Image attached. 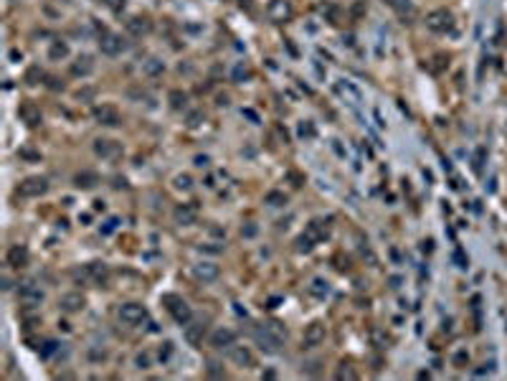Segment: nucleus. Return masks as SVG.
Masks as SVG:
<instances>
[{
  "mask_svg": "<svg viewBox=\"0 0 507 381\" xmlns=\"http://www.w3.org/2000/svg\"><path fill=\"white\" fill-rule=\"evenodd\" d=\"M284 338H287V328H284L279 320L261 323V325L254 330V341H256V346H259L261 351H267V353H277V351L282 348Z\"/></svg>",
  "mask_w": 507,
  "mask_h": 381,
  "instance_id": "f257e3e1",
  "label": "nucleus"
},
{
  "mask_svg": "<svg viewBox=\"0 0 507 381\" xmlns=\"http://www.w3.org/2000/svg\"><path fill=\"white\" fill-rule=\"evenodd\" d=\"M426 28L434 33H449L454 28V13L446 8H436L426 15Z\"/></svg>",
  "mask_w": 507,
  "mask_h": 381,
  "instance_id": "f03ea898",
  "label": "nucleus"
},
{
  "mask_svg": "<svg viewBox=\"0 0 507 381\" xmlns=\"http://www.w3.org/2000/svg\"><path fill=\"white\" fill-rule=\"evenodd\" d=\"M49 191V181L43 175H28L26 181H20L18 186V193L23 198H41L43 193Z\"/></svg>",
  "mask_w": 507,
  "mask_h": 381,
  "instance_id": "7ed1b4c3",
  "label": "nucleus"
},
{
  "mask_svg": "<svg viewBox=\"0 0 507 381\" xmlns=\"http://www.w3.org/2000/svg\"><path fill=\"white\" fill-rule=\"evenodd\" d=\"M165 303H167V310H170V315L175 318L178 325H188L190 323L193 310H190V305L185 303V300H180L178 295H165Z\"/></svg>",
  "mask_w": 507,
  "mask_h": 381,
  "instance_id": "20e7f679",
  "label": "nucleus"
},
{
  "mask_svg": "<svg viewBox=\"0 0 507 381\" xmlns=\"http://www.w3.org/2000/svg\"><path fill=\"white\" fill-rule=\"evenodd\" d=\"M99 49H102L104 56H119V54H125L130 49V43L119 33H104L102 41H99Z\"/></svg>",
  "mask_w": 507,
  "mask_h": 381,
  "instance_id": "39448f33",
  "label": "nucleus"
},
{
  "mask_svg": "<svg viewBox=\"0 0 507 381\" xmlns=\"http://www.w3.org/2000/svg\"><path fill=\"white\" fill-rule=\"evenodd\" d=\"M119 320L127 323V325H140L147 320V310L145 305L140 303H125L119 307Z\"/></svg>",
  "mask_w": 507,
  "mask_h": 381,
  "instance_id": "423d86ee",
  "label": "nucleus"
},
{
  "mask_svg": "<svg viewBox=\"0 0 507 381\" xmlns=\"http://www.w3.org/2000/svg\"><path fill=\"white\" fill-rule=\"evenodd\" d=\"M94 120L104 127H117L122 122V115L114 104H99V107H94Z\"/></svg>",
  "mask_w": 507,
  "mask_h": 381,
  "instance_id": "0eeeda50",
  "label": "nucleus"
},
{
  "mask_svg": "<svg viewBox=\"0 0 507 381\" xmlns=\"http://www.w3.org/2000/svg\"><path fill=\"white\" fill-rule=\"evenodd\" d=\"M18 300L23 305H28V307H36V305H41L46 300V293H43L36 282H26V285H20V290H18Z\"/></svg>",
  "mask_w": 507,
  "mask_h": 381,
  "instance_id": "6e6552de",
  "label": "nucleus"
},
{
  "mask_svg": "<svg viewBox=\"0 0 507 381\" xmlns=\"http://www.w3.org/2000/svg\"><path fill=\"white\" fill-rule=\"evenodd\" d=\"M94 152L104 160H117V158H122V145L117 140L99 138V140H94Z\"/></svg>",
  "mask_w": 507,
  "mask_h": 381,
  "instance_id": "1a4fd4ad",
  "label": "nucleus"
},
{
  "mask_svg": "<svg viewBox=\"0 0 507 381\" xmlns=\"http://www.w3.org/2000/svg\"><path fill=\"white\" fill-rule=\"evenodd\" d=\"M84 277H86L89 282H94V285H107V280H109V267H107L104 262H89V264L84 267Z\"/></svg>",
  "mask_w": 507,
  "mask_h": 381,
  "instance_id": "9d476101",
  "label": "nucleus"
},
{
  "mask_svg": "<svg viewBox=\"0 0 507 381\" xmlns=\"http://www.w3.org/2000/svg\"><path fill=\"white\" fill-rule=\"evenodd\" d=\"M267 15H269L274 23L289 20L292 18V3L289 0H272V3L267 5Z\"/></svg>",
  "mask_w": 507,
  "mask_h": 381,
  "instance_id": "9b49d317",
  "label": "nucleus"
},
{
  "mask_svg": "<svg viewBox=\"0 0 507 381\" xmlns=\"http://www.w3.org/2000/svg\"><path fill=\"white\" fill-rule=\"evenodd\" d=\"M173 216L180 227H193L196 219H198V206L196 204H180V206H175Z\"/></svg>",
  "mask_w": 507,
  "mask_h": 381,
  "instance_id": "f8f14e48",
  "label": "nucleus"
},
{
  "mask_svg": "<svg viewBox=\"0 0 507 381\" xmlns=\"http://www.w3.org/2000/svg\"><path fill=\"white\" fill-rule=\"evenodd\" d=\"M325 335H327V330L322 323H309L304 328V348H317L325 341Z\"/></svg>",
  "mask_w": 507,
  "mask_h": 381,
  "instance_id": "ddd939ff",
  "label": "nucleus"
},
{
  "mask_svg": "<svg viewBox=\"0 0 507 381\" xmlns=\"http://www.w3.org/2000/svg\"><path fill=\"white\" fill-rule=\"evenodd\" d=\"M228 358H231L236 366H241V369H251V366H254V353H251L246 346H231V348H228Z\"/></svg>",
  "mask_w": 507,
  "mask_h": 381,
  "instance_id": "4468645a",
  "label": "nucleus"
},
{
  "mask_svg": "<svg viewBox=\"0 0 507 381\" xmlns=\"http://www.w3.org/2000/svg\"><path fill=\"white\" fill-rule=\"evenodd\" d=\"M193 275L201 282H213V280H218L221 270H218L216 262H198V264H193Z\"/></svg>",
  "mask_w": 507,
  "mask_h": 381,
  "instance_id": "2eb2a0df",
  "label": "nucleus"
},
{
  "mask_svg": "<svg viewBox=\"0 0 507 381\" xmlns=\"http://www.w3.org/2000/svg\"><path fill=\"white\" fill-rule=\"evenodd\" d=\"M236 343V333L231 328H216L211 333V346L213 348H231Z\"/></svg>",
  "mask_w": 507,
  "mask_h": 381,
  "instance_id": "dca6fc26",
  "label": "nucleus"
},
{
  "mask_svg": "<svg viewBox=\"0 0 507 381\" xmlns=\"http://www.w3.org/2000/svg\"><path fill=\"white\" fill-rule=\"evenodd\" d=\"M59 305H61L64 312H81L84 305H86V298L81 293H66V295H61Z\"/></svg>",
  "mask_w": 507,
  "mask_h": 381,
  "instance_id": "f3484780",
  "label": "nucleus"
},
{
  "mask_svg": "<svg viewBox=\"0 0 507 381\" xmlns=\"http://www.w3.org/2000/svg\"><path fill=\"white\" fill-rule=\"evenodd\" d=\"M307 234L315 241H325L330 236V219H312L309 227H307Z\"/></svg>",
  "mask_w": 507,
  "mask_h": 381,
  "instance_id": "a211bd4d",
  "label": "nucleus"
},
{
  "mask_svg": "<svg viewBox=\"0 0 507 381\" xmlns=\"http://www.w3.org/2000/svg\"><path fill=\"white\" fill-rule=\"evenodd\" d=\"M20 120H23L28 127H38V125L43 122V115H41V109H38L36 104H31V102H28V104H23V107H20Z\"/></svg>",
  "mask_w": 507,
  "mask_h": 381,
  "instance_id": "6ab92c4d",
  "label": "nucleus"
},
{
  "mask_svg": "<svg viewBox=\"0 0 507 381\" xmlns=\"http://www.w3.org/2000/svg\"><path fill=\"white\" fill-rule=\"evenodd\" d=\"M8 264H10V267H15V270L26 267V264H28V249H26L23 244L10 246V249H8Z\"/></svg>",
  "mask_w": 507,
  "mask_h": 381,
  "instance_id": "aec40b11",
  "label": "nucleus"
},
{
  "mask_svg": "<svg viewBox=\"0 0 507 381\" xmlns=\"http://www.w3.org/2000/svg\"><path fill=\"white\" fill-rule=\"evenodd\" d=\"M150 28H152V23H150V18H145V15H135V18H130L127 20V31L132 33V36H147L150 33Z\"/></svg>",
  "mask_w": 507,
  "mask_h": 381,
  "instance_id": "412c9836",
  "label": "nucleus"
},
{
  "mask_svg": "<svg viewBox=\"0 0 507 381\" xmlns=\"http://www.w3.org/2000/svg\"><path fill=\"white\" fill-rule=\"evenodd\" d=\"M96 183H99V175H96V173H91V170H81V173H76V175H74V186H76V188L89 191V188H94Z\"/></svg>",
  "mask_w": 507,
  "mask_h": 381,
  "instance_id": "4be33fe9",
  "label": "nucleus"
},
{
  "mask_svg": "<svg viewBox=\"0 0 507 381\" xmlns=\"http://www.w3.org/2000/svg\"><path fill=\"white\" fill-rule=\"evenodd\" d=\"M91 72H94V59H91V56H86V54H84V56H79V59L71 64V74L74 76H89Z\"/></svg>",
  "mask_w": 507,
  "mask_h": 381,
  "instance_id": "5701e85b",
  "label": "nucleus"
},
{
  "mask_svg": "<svg viewBox=\"0 0 507 381\" xmlns=\"http://www.w3.org/2000/svg\"><path fill=\"white\" fill-rule=\"evenodd\" d=\"M69 56V43L66 41H54L51 46H49V59L51 61H61V59H66Z\"/></svg>",
  "mask_w": 507,
  "mask_h": 381,
  "instance_id": "b1692460",
  "label": "nucleus"
},
{
  "mask_svg": "<svg viewBox=\"0 0 507 381\" xmlns=\"http://www.w3.org/2000/svg\"><path fill=\"white\" fill-rule=\"evenodd\" d=\"M203 333H206V325H203V323L185 325V338H188V343H190V346H198V343H201V338H203Z\"/></svg>",
  "mask_w": 507,
  "mask_h": 381,
  "instance_id": "393cba45",
  "label": "nucleus"
},
{
  "mask_svg": "<svg viewBox=\"0 0 507 381\" xmlns=\"http://www.w3.org/2000/svg\"><path fill=\"white\" fill-rule=\"evenodd\" d=\"M162 72H165V64H162L160 59L150 56L147 61H142V74H145V76H160Z\"/></svg>",
  "mask_w": 507,
  "mask_h": 381,
  "instance_id": "a878e982",
  "label": "nucleus"
},
{
  "mask_svg": "<svg viewBox=\"0 0 507 381\" xmlns=\"http://www.w3.org/2000/svg\"><path fill=\"white\" fill-rule=\"evenodd\" d=\"M167 102H170L173 109H185V107H188V94H185L183 89H173V92L167 94Z\"/></svg>",
  "mask_w": 507,
  "mask_h": 381,
  "instance_id": "bb28decb",
  "label": "nucleus"
},
{
  "mask_svg": "<svg viewBox=\"0 0 507 381\" xmlns=\"http://www.w3.org/2000/svg\"><path fill=\"white\" fill-rule=\"evenodd\" d=\"M309 293L315 295V298H327V293H330V285H327V280H322V277H315L312 280V285H309Z\"/></svg>",
  "mask_w": 507,
  "mask_h": 381,
  "instance_id": "cd10ccee",
  "label": "nucleus"
},
{
  "mask_svg": "<svg viewBox=\"0 0 507 381\" xmlns=\"http://www.w3.org/2000/svg\"><path fill=\"white\" fill-rule=\"evenodd\" d=\"M203 122H206V112H203V109H190V112L185 115V125H188L190 130L201 127Z\"/></svg>",
  "mask_w": 507,
  "mask_h": 381,
  "instance_id": "c85d7f7f",
  "label": "nucleus"
},
{
  "mask_svg": "<svg viewBox=\"0 0 507 381\" xmlns=\"http://www.w3.org/2000/svg\"><path fill=\"white\" fill-rule=\"evenodd\" d=\"M335 379H337V381H345V379H348V381H355V379H358V371H355L350 364H340V369L335 371Z\"/></svg>",
  "mask_w": 507,
  "mask_h": 381,
  "instance_id": "c756f323",
  "label": "nucleus"
},
{
  "mask_svg": "<svg viewBox=\"0 0 507 381\" xmlns=\"http://www.w3.org/2000/svg\"><path fill=\"white\" fill-rule=\"evenodd\" d=\"M173 186H175L178 191H190V188H193V178H190L188 173H178V175L173 178Z\"/></svg>",
  "mask_w": 507,
  "mask_h": 381,
  "instance_id": "7c9ffc66",
  "label": "nucleus"
},
{
  "mask_svg": "<svg viewBox=\"0 0 507 381\" xmlns=\"http://www.w3.org/2000/svg\"><path fill=\"white\" fill-rule=\"evenodd\" d=\"M264 204H269V206L277 209V206H284V204H287V196H284L282 191H269V193L264 196Z\"/></svg>",
  "mask_w": 507,
  "mask_h": 381,
  "instance_id": "2f4dec72",
  "label": "nucleus"
},
{
  "mask_svg": "<svg viewBox=\"0 0 507 381\" xmlns=\"http://www.w3.org/2000/svg\"><path fill=\"white\" fill-rule=\"evenodd\" d=\"M315 244H317V241H315V239H312V236L304 231V234L297 239V252H312V249H315Z\"/></svg>",
  "mask_w": 507,
  "mask_h": 381,
  "instance_id": "473e14b6",
  "label": "nucleus"
},
{
  "mask_svg": "<svg viewBox=\"0 0 507 381\" xmlns=\"http://www.w3.org/2000/svg\"><path fill=\"white\" fill-rule=\"evenodd\" d=\"M249 76H251L249 64H236V66H233V81H246Z\"/></svg>",
  "mask_w": 507,
  "mask_h": 381,
  "instance_id": "72a5a7b5",
  "label": "nucleus"
},
{
  "mask_svg": "<svg viewBox=\"0 0 507 381\" xmlns=\"http://www.w3.org/2000/svg\"><path fill=\"white\" fill-rule=\"evenodd\" d=\"M41 79H46V74L41 72V66H28V72H26V81L28 84H38Z\"/></svg>",
  "mask_w": 507,
  "mask_h": 381,
  "instance_id": "f704fd0d",
  "label": "nucleus"
},
{
  "mask_svg": "<svg viewBox=\"0 0 507 381\" xmlns=\"http://www.w3.org/2000/svg\"><path fill=\"white\" fill-rule=\"evenodd\" d=\"M46 86L54 89V92H64V89H66V84H64L59 76H46Z\"/></svg>",
  "mask_w": 507,
  "mask_h": 381,
  "instance_id": "c9c22d12",
  "label": "nucleus"
},
{
  "mask_svg": "<svg viewBox=\"0 0 507 381\" xmlns=\"http://www.w3.org/2000/svg\"><path fill=\"white\" fill-rule=\"evenodd\" d=\"M467 364H469V353H467V351H456V353H454V366L464 369Z\"/></svg>",
  "mask_w": 507,
  "mask_h": 381,
  "instance_id": "e433bc0d",
  "label": "nucleus"
},
{
  "mask_svg": "<svg viewBox=\"0 0 507 381\" xmlns=\"http://www.w3.org/2000/svg\"><path fill=\"white\" fill-rule=\"evenodd\" d=\"M299 135L302 138H315V125L312 122H302L299 125Z\"/></svg>",
  "mask_w": 507,
  "mask_h": 381,
  "instance_id": "4c0bfd02",
  "label": "nucleus"
},
{
  "mask_svg": "<svg viewBox=\"0 0 507 381\" xmlns=\"http://www.w3.org/2000/svg\"><path fill=\"white\" fill-rule=\"evenodd\" d=\"M117 227H119V219H117V216H112V219H107V221H104V227H102V234H112V231H114Z\"/></svg>",
  "mask_w": 507,
  "mask_h": 381,
  "instance_id": "58836bf2",
  "label": "nucleus"
},
{
  "mask_svg": "<svg viewBox=\"0 0 507 381\" xmlns=\"http://www.w3.org/2000/svg\"><path fill=\"white\" fill-rule=\"evenodd\" d=\"M18 155H20V158H26V160H41V152L31 150V148H20Z\"/></svg>",
  "mask_w": 507,
  "mask_h": 381,
  "instance_id": "ea45409f",
  "label": "nucleus"
},
{
  "mask_svg": "<svg viewBox=\"0 0 507 381\" xmlns=\"http://www.w3.org/2000/svg\"><path fill=\"white\" fill-rule=\"evenodd\" d=\"M135 364H137V369H150V364H152V358H150V353H140L137 358H135Z\"/></svg>",
  "mask_w": 507,
  "mask_h": 381,
  "instance_id": "a19ab883",
  "label": "nucleus"
},
{
  "mask_svg": "<svg viewBox=\"0 0 507 381\" xmlns=\"http://www.w3.org/2000/svg\"><path fill=\"white\" fill-rule=\"evenodd\" d=\"M485 155H487L485 148H479V150L474 152V170H477V173H482V160H485Z\"/></svg>",
  "mask_w": 507,
  "mask_h": 381,
  "instance_id": "79ce46f5",
  "label": "nucleus"
},
{
  "mask_svg": "<svg viewBox=\"0 0 507 381\" xmlns=\"http://www.w3.org/2000/svg\"><path fill=\"white\" fill-rule=\"evenodd\" d=\"M102 3H104V5L109 8V10H114V13H119V10L125 8V3H127V0H102Z\"/></svg>",
  "mask_w": 507,
  "mask_h": 381,
  "instance_id": "37998d69",
  "label": "nucleus"
},
{
  "mask_svg": "<svg viewBox=\"0 0 507 381\" xmlns=\"http://www.w3.org/2000/svg\"><path fill=\"white\" fill-rule=\"evenodd\" d=\"M94 94H96V89L86 86V89H79L76 92V99H94Z\"/></svg>",
  "mask_w": 507,
  "mask_h": 381,
  "instance_id": "c03bdc74",
  "label": "nucleus"
},
{
  "mask_svg": "<svg viewBox=\"0 0 507 381\" xmlns=\"http://www.w3.org/2000/svg\"><path fill=\"white\" fill-rule=\"evenodd\" d=\"M373 343L378 346V348H385V343H388V338L380 333V330H373Z\"/></svg>",
  "mask_w": 507,
  "mask_h": 381,
  "instance_id": "a18cd8bd",
  "label": "nucleus"
},
{
  "mask_svg": "<svg viewBox=\"0 0 507 381\" xmlns=\"http://www.w3.org/2000/svg\"><path fill=\"white\" fill-rule=\"evenodd\" d=\"M56 348H59V343H56V341H46V346H43V351H41V353H43V356H51Z\"/></svg>",
  "mask_w": 507,
  "mask_h": 381,
  "instance_id": "49530a36",
  "label": "nucleus"
},
{
  "mask_svg": "<svg viewBox=\"0 0 507 381\" xmlns=\"http://www.w3.org/2000/svg\"><path fill=\"white\" fill-rule=\"evenodd\" d=\"M208 374H211V376H223V369H218V364L211 361V364H208Z\"/></svg>",
  "mask_w": 507,
  "mask_h": 381,
  "instance_id": "de8ad7c7",
  "label": "nucleus"
},
{
  "mask_svg": "<svg viewBox=\"0 0 507 381\" xmlns=\"http://www.w3.org/2000/svg\"><path fill=\"white\" fill-rule=\"evenodd\" d=\"M241 115H244V117H249L251 122H259V115H256L254 109H241Z\"/></svg>",
  "mask_w": 507,
  "mask_h": 381,
  "instance_id": "09e8293b",
  "label": "nucleus"
},
{
  "mask_svg": "<svg viewBox=\"0 0 507 381\" xmlns=\"http://www.w3.org/2000/svg\"><path fill=\"white\" fill-rule=\"evenodd\" d=\"M454 259H456V262H459V264H456V267H462V270H464V267H467V259H464V257H462V252H454Z\"/></svg>",
  "mask_w": 507,
  "mask_h": 381,
  "instance_id": "8fccbe9b",
  "label": "nucleus"
},
{
  "mask_svg": "<svg viewBox=\"0 0 507 381\" xmlns=\"http://www.w3.org/2000/svg\"><path fill=\"white\" fill-rule=\"evenodd\" d=\"M196 165H198V168H206V165H208V158H206V155H198V158H196Z\"/></svg>",
  "mask_w": 507,
  "mask_h": 381,
  "instance_id": "3c124183",
  "label": "nucleus"
},
{
  "mask_svg": "<svg viewBox=\"0 0 507 381\" xmlns=\"http://www.w3.org/2000/svg\"><path fill=\"white\" fill-rule=\"evenodd\" d=\"M307 366H309V369H307L309 374H317V366H320V364H317V361H312V364H307Z\"/></svg>",
  "mask_w": 507,
  "mask_h": 381,
  "instance_id": "603ef678",
  "label": "nucleus"
},
{
  "mask_svg": "<svg viewBox=\"0 0 507 381\" xmlns=\"http://www.w3.org/2000/svg\"><path fill=\"white\" fill-rule=\"evenodd\" d=\"M244 234H246V236H254V234H256V227H246L244 229Z\"/></svg>",
  "mask_w": 507,
  "mask_h": 381,
  "instance_id": "864d4df0",
  "label": "nucleus"
},
{
  "mask_svg": "<svg viewBox=\"0 0 507 381\" xmlns=\"http://www.w3.org/2000/svg\"><path fill=\"white\" fill-rule=\"evenodd\" d=\"M94 211H104V201H94Z\"/></svg>",
  "mask_w": 507,
  "mask_h": 381,
  "instance_id": "5fc2aeb1",
  "label": "nucleus"
}]
</instances>
